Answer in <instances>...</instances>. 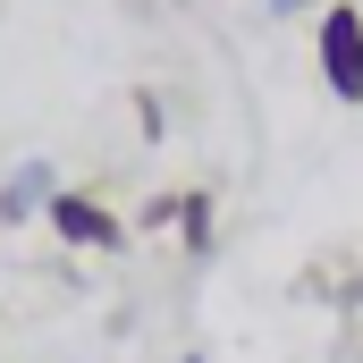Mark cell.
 I'll return each mask as SVG.
<instances>
[{
    "label": "cell",
    "mask_w": 363,
    "mask_h": 363,
    "mask_svg": "<svg viewBox=\"0 0 363 363\" xmlns=\"http://www.w3.org/2000/svg\"><path fill=\"white\" fill-rule=\"evenodd\" d=\"M321 85L338 93L347 110L363 101V9L355 0H330L321 9Z\"/></svg>",
    "instance_id": "1"
},
{
    "label": "cell",
    "mask_w": 363,
    "mask_h": 363,
    "mask_svg": "<svg viewBox=\"0 0 363 363\" xmlns=\"http://www.w3.org/2000/svg\"><path fill=\"white\" fill-rule=\"evenodd\" d=\"M43 228H51L60 245H77V254H118V245H127V220H118L110 203H93V194H51V203H43Z\"/></svg>",
    "instance_id": "2"
},
{
    "label": "cell",
    "mask_w": 363,
    "mask_h": 363,
    "mask_svg": "<svg viewBox=\"0 0 363 363\" xmlns=\"http://www.w3.org/2000/svg\"><path fill=\"white\" fill-rule=\"evenodd\" d=\"M51 194H60V186L43 178V169H26V178H17L9 194H0V211H9V220H26V211H34V203H51Z\"/></svg>",
    "instance_id": "3"
},
{
    "label": "cell",
    "mask_w": 363,
    "mask_h": 363,
    "mask_svg": "<svg viewBox=\"0 0 363 363\" xmlns=\"http://www.w3.org/2000/svg\"><path fill=\"white\" fill-rule=\"evenodd\" d=\"M178 220H186V245L203 254V245H211V194H186V203H178Z\"/></svg>",
    "instance_id": "4"
},
{
    "label": "cell",
    "mask_w": 363,
    "mask_h": 363,
    "mask_svg": "<svg viewBox=\"0 0 363 363\" xmlns=\"http://www.w3.org/2000/svg\"><path fill=\"white\" fill-rule=\"evenodd\" d=\"M279 9H330V0H279Z\"/></svg>",
    "instance_id": "5"
}]
</instances>
